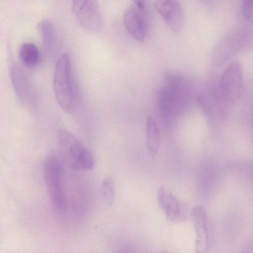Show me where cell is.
<instances>
[{
    "label": "cell",
    "mask_w": 253,
    "mask_h": 253,
    "mask_svg": "<svg viewBox=\"0 0 253 253\" xmlns=\"http://www.w3.org/2000/svg\"><path fill=\"white\" fill-rule=\"evenodd\" d=\"M191 215L196 233L195 252L203 253L209 245L207 214L204 209L196 206L192 209Z\"/></svg>",
    "instance_id": "cell-10"
},
{
    "label": "cell",
    "mask_w": 253,
    "mask_h": 253,
    "mask_svg": "<svg viewBox=\"0 0 253 253\" xmlns=\"http://www.w3.org/2000/svg\"><path fill=\"white\" fill-rule=\"evenodd\" d=\"M155 7L162 19L171 31L178 32L180 30L183 14L178 0H155Z\"/></svg>",
    "instance_id": "cell-9"
},
{
    "label": "cell",
    "mask_w": 253,
    "mask_h": 253,
    "mask_svg": "<svg viewBox=\"0 0 253 253\" xmlns=\"http://www.w3.org/2000/svg\"><path fill=\"white\" fill-rule=\"evenodd\" d=\"M135 5L139 7L145 9L147 5V0H131Z\"/></svg>",
    "instance_id": "cell-18"
},
{
    "label": "cell",
    "mask_w": 253,
    "mask_h": 253,
    "mask_svg": "<svg viewBox=\"0 0 253 253\" xmlns=\"http://www.w3.org/2000/svg\"><path fill=\"white\" fill-rule=\"evenodd\" d=\"M219 95L222 105L234 104L241 96L244 89L243 72L237 61H233L222 73L219 81Z\"/></svg>",
    "instance_id": "cell-5"
},
{
    "label": "cell",
    "mask_w": 253,
    "mask_h": 253,
    "mask_svg": "<svg viewBox=\"0 0 253 253\" xmlns=\"http://www.w3.org/2000/svg\"><path fill=\"white\" fill-rule=\"evenodd\" d=\"M16 65L12 69L11 77L15 91L19 99L24 103L30 104L32 100L33 91L27 77Z\"/></svg>",
    "instance_id": "cell-12"
},
{
    "label": "cell",
    "mask_w": 253,
    "mask_h": 253,
    "mask_svg": "<svg viewBox=\"0 0 253 253\" xmlns=\"http://www.w3.org/2000/svg\"><path fill=\"white\" fill-rule=\"evenodd\" d=\"M45 184L51 201L58 210H63L66 206L63 164L60 156L55 153L46 158L43 166Z\"/></svg>",
    "instance_id": "cell-3"
},
{
    "label": "cell",
    "mask_w": 253,
    "mask_h": 253,
    "mask_svg": "<svg viewBox=\"0 0 253 253\" xmlns=\"http://www.w3.org/2000/svg\"><path fill=\"white\" fill-rule=\"evenodd\" d=\"M102 197L108 206L113 204L115 199V187L112 180L110 178H104L101 185Z\"/></svg>",
    "instance_id": "cell-15"
},
{
    "label": "cell",
    "mask_w": 253,
    "mask_h": 253,
    "mask_svg": "<svg viewBox=\"0 0 253 253\" xmlns=\"http://www.w3.org/2000/svg\"><path fill=\"white\" fill-rule=\"evenodd\" d=\"M250 34L245 29L234 31L223 39L217 45L212 54L214 65L220 66L246 44Z\"/></svg>",
    "instance_id": "cell-7"
},
{
    "label": "cell",
    "mask_w": 253,
    "mask_h": 253,
    "mask_svg": "<svg viewBox=\"0 0 253 253\" xmlns=\"http://www.w3.org/2000/svg\"><path fill=\"white\" fill-rule=\"evenodd\" d=\"M60 157L73 169H91L94 165L92 153L72 133L60 129L57 133Z\"/></svg>",
    "instance_id": "cell-2"
},
{
    "label": "cell",
    "mask_w": 253,
    "mask_h": 253,
    "mask_svg": "<svg viewBox=\"0 0 253 253\" xmlns=\"http://www.w3.org/2000/svg\"><path fill=\"white\" fill-rule=\"evenodd\" d=\"M19 55L22 64L28 69L35 68L38 65L40 54L38 49L33 43H23L20 49Z\"/></svg>",
    "instance_id": "cell-14"
},
{
    "label": "cell",
    "mask_w": 253,
    "mask_h": 253,
    "mask_svg": "<svg viewBox=\"0 0 253 253\" xmlns=\"http://www.w3.org/2000/svg\"><path fill=\"white\" fill-rule=\"evenodd\" d=\"M146 134L148 153L152 158H155L159 151L161 136L157 125L151 116H148L146 119Z\"/></svg>",
    "instance_id": "cell-13"
},
{
    "label": "cell",
    "mask_w": 253,
    "mask_h": 253,
    "mask_svg": "<svg viewBox=\"0 0 253 253\" xmlns=\"http://www.w3.org/2000/svg\"><path fill=\"white\" fill-rule=\"evenodd\" d=\"M188 84L181 76L168 72L164 76V84L157 95V105L163 122L169 125L183 112L189 98Z\"/></svg>",
    "instance_id": "cell-1"
},
{
    "label": "cell",
    "mask_w": 253,
    "mask_h": 253,
    "mask_svg": "<svg viewBox=\"0 0 253 253\" xmlns=\"http://www.w3.org/2000/svg\"><path fill=\"white\" fill-rule=\"evenodd\" d=\"M123 23L128 34L138 41H144L148 31V18L145 9L136 5L130 6L123 16Z\"/></svg>",
    "instance_id": "cell-8"
},
{
    "label": "cell",
    "mask_w": 253,
    "mask_h": 253,
    "mask_svg": "<svg viewBox=\"0 0 253 253\" xmlns=\"http://www.w3.org/2000/svg\"><path fill=\"white\" fill-rule=\"evenodd\" d=\"M242 13L246 20L252 22L253 19V0H243Z\"/></svg>",
    "instance_id": "cell-17"
},
{
    "label": "cell",
    "mask_w": 253,
    "mask_h": 253,
    "mask_svg": "<svg viewBox=\"0 0 253 253\" xmlns=\"http://www.w3.org/2000/svg\"><path fill=\"white\" fill-rule=\"evenodd\" d=\"M157 199L167 218L175 222L181 217V209L177 198L163 186L159 188Z\"/></svg>",
    "instance_id": "cell-11"
},
{
    "label": "cell",
    "mask_w": 253,
    "mask_h": 253,
    "mask_svg": "<svg viewBox=\"0 0 253 253\" xmlns=\"http://www.w3.org/2000/svg\"><path fill=\"white\" fill-rule=\"evenodd\" d=\"M40 32L44 44L51 47L55 38V31L52 24L48 21H43L40 24Z\"/></svg>",
    "instance_id": "cell-16"
},
{
    "label": "cell",
    "mask_w": 253,
    "mask_h": 253,
    "mask_svg": "<svg viewBox=\"0 0 253 253\" xmlns=\"http://www.w3.org/2000/svg\"><path fill=\"white\" fill-rule=\"evenodd\" d=\"M53 86L55 96L60 107L70 112L74 104L71 60L70 54L64 53L57 61L53 75Z\"/></svg>",
    "instance_id": "cell-4"
},
{
    "label": "cell",
    "mask_w": 253,
    "mask_h": 253,
    "mask_svg": "<svg viewBox=\"0 0 253 253\" xmlns=\"http://www.w3.org/2000/svg\"><path fill=\"white\" fill-rule=\"evenodd\" d=\"M72 10L77 22L84 30L97 32L102 28V16L96 0H72Z\"/></svg>",
    "instance_id": "cell-6"
}]
</instances>
